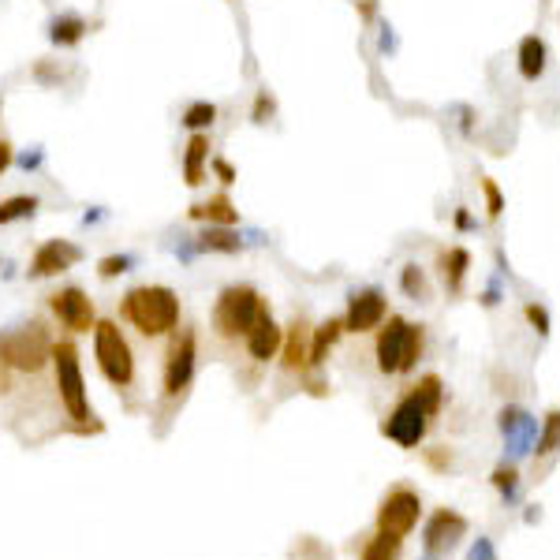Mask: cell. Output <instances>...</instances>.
I'll return each mask as SVG.
<instances>
[{"mask_svg": "<svg viewBox=\"0 0 560 560\" xmlns=\"http://www.w3.org/2000/svg\"><path fill=\"white\" fill-rule=\"evenodd\" d=\"M377 49H382V52H396V34H392L389 23L382 27V42H377Z\"/></svg>", "mask_w": 560, "mask_h": 560, "instance_id": "f35d334b", "label": "cell"}, {"mask_svg": "<svg viewBox=\"0 0 560 560\" xmlns=\"http://www.w3.org/2000/svg\"><path fill=\"white\" fill-rule=\"evenodd\" d=\"M209 131H194L187 138V146H184V161H179V169H184V184L187 187H202L206 179H209Z\"/></svg>", "mask_w": 560, "mask_h": 560, "instance_id": "2e32d148", "label": "cell"}, {"mask_svg": "<svg viewBox=\"0 0 560 560\" xmlns=\"http://www.w3.org/2000/svg\"><path fill=\"white\" fill-rule=\"evenodd\" d=\"M273 113H277L273 94H269V90H258V94H255V108H250V120H255V123H265Z\"/></svg>", "mask_w": 560, "mask_h": 560, "instance_id": "d6a6232c", "label": "cell"}, {"mask_svg": "<svg viewBox=\"0 0 560 560\" xmlns=\"http://www.w3.org/2000/svg\"><path fill=\"white\" fill-rule=\"evenodd\" d=\"M490 482L501 490L504 504H516V501H519V475H516V467H497Z\"/></svg>", "mask_w": 560, "mask_h": 560, "instance_id": "f1b7e54d", "label": "cell"}, {"mask_svg": "<svg viewBox=\"0 0 560 560\" xmlns=\"http://www.w3.org/2000/svg\"><path fill=\"white\" fill-rule=\"evenodd\" d=\"M131 269H135V255H108V258L98 262V277L101 280H113L120 273H131Z\"/></svg>", "mask_w": 560, "mask_h": 560, "instance_id": "4dcf8cb0", "label": "cell"}, {"mask_svg": "<svg viewBox=\"0 0 560 560\" xmlns=\"http://www.w3.org/2000/svg\"><path fill=\"white\" fill-rule=\"evenodd\" d=\"M438 269H441V284L445 292H460L467 280V269H471V250L467 247H441L438 250Z\"/></svg>", "mask_w": 560, "mask_h": 560, "instance_id": "7402d4cb", "label": "cell"}, {"mask_svg": "<svg viewBox=\"0 0 560 560\" xmlns=\"http://www.w3.org/2000/svg\"><path fill=\"white\" fill-rule=\"evenodd\" d=\"M38 165H42V150H34V154H23V157H20V169H27V172H34Z\"/></svg>", "mask_w": 560, "mask_h": 560, "instance_id": "60d3db41", "label": "cell"}, {"mask_svg": "<svg viewBox=\"0 0 560 560\" xmlns=\"http://www.w3.org/2000/svg\"><path fill=\"white\" fill-rule=\"evenodd\" d=\"M463 534H467V519L460 512H453V509H438L430 516L426 531H422V546H426L430 556H438V553L453 549Z\"/></svg>", "mask_w": 560, "mask_h": 560, "instance_id": "4fadbf2b", "label": "cell"}, {"mask_svg": "<svg viewBox=\"0 0 560 560\" xmlns=\"http://www.w3.org/2000/svg\"><path fill=\"white\" fill-rule=\"evenodd\" d=\"M501 433H504V441H509V453L519 460V456H527L534 453V438H538V419H531L527 411H519V407H504L501 411V419H497Z\"/></svg>", "mask_w": 560, "mask_h": 560, "instance_id": "5bb4252c", "label": "cell"}, {"mask_svg": "<svg viewBox=\"0 0 560 560\" xmlns=\"http://www.w3.org/2000/svg\"><path fill=\"white\" fill-rule=\"evenodd\" d=\"M478 187H482V194H485V217H490V221H497V217L504 213V194H501V187H497V179L478 176Z\"/></svg>", "mask_w": 560, "mask_h": 560, "instance_id": "f546056e", "label": "cell"}, {"mask_svg": "<svg viewBox=\"0 0 560 560\" xmlns=\"http://www.w3.org/2000/svg\"><path fill=\"white\" fill-rule=\"evenodd\" d=\"M389 318V299L382 288H355L348 296V314H344V333H370Z\"/></svg>", "mask_w": 560, "mask_h": 560, "instance_id": "8fae6325", "label": "cell"}, {"mask_svg": "<svg viewBox=\"0 0 560 560\" xmlns=\"http://www.w3.org/2000/svg\"><path fill=\"white\" fill-rule=\"evenodd\" d=\"M4 392H12V370H8L4 359H0V396Z\"/></svg>", "mask_w": 560, "mask_h": 560, "instance_id": "b9f144b4", "label": "cell"}, {"mask_svg": "<svg viewBox=\"0 0 560 560\" xmlns=\"http://www.w3.org/2000/svg\"><path fill=\"white\" fill-rule=\"evenodd\" d=\"M52 318H57L67 333H94V303H90V296L83 292V288L67 284V288H57L52 296H45Z\"/></svg>", "mask_w": 560, "mask_h": 560, "instance_id": "9c48e42d", "label": "cell"}, {"mask_svg": "<svg viewBox=\"0 0 560 560\" xmlns=\"http://www.w3.org/2000/svg\"><path fill=\"white\" fill-rule=\"evenodd\" d=\"M400 546H404V538H400V534L377 531V538L367 541L363 560H396V556H400Z\"/></svg>", "mask_w": 560, "mask_h": 560, "instance_id": "484cf974", "label": "cell"}, {"mask_svg": "<svg viewBox=\"0 0 560 560\" xmlns=\"http://www.w3.org/2000/svg\"><path fill=\"white\" fill-rule=\"evenodd\" d=\"M400 288H404V296H407V299H430L426 269H422V265H414V262H407V265L400 269Z\"/></svg>", "mask_w": 560, "mask_h": 560, "instance_id": "83f0119b", "label": "cell"}, {"mask_svg": "<svg viewBox=\"0 0 560 560\" xmlns=\"http://www.w3.org/2000/svg\"><path fill=\"white\" fill-rule=\"evenodd\" d=\"M34 79H42V83H60V79H64V71H52V64L42 60L38 67H34Z\"/></svg>", "mask_w": 560, "mask_h": 560, "instance_id": "74e56055", "label": "cell"}, {"mask_svg": "<svg viewBox=\"0 0 560 560\" xmlns=\"http://www.w3.org/2000/svg\"><path fill=\"white\" fill-rule=\"evenodd\" d=\"M83 262V247L79 243H71V240H45L38 243V250H34V258H30V280H45V277H60L67 273L71 265H79Z\"/></svg>", "mask_w": 560, "mask_h": 560, "instance_id": "7c38bea8", "label": "cell"}, {"mask_svg": "<svg viewBox=\"0 0 560 560\" xmlns=\"http://www.w3.org/2000/svg\"><path fill=\"white\" fill-rule=\"evenodd\" d=\"M187 221H198V225H221V228H236L240 225V209L236 202L225 194V191H217L209 198H202V202H194L187 209Z\"/></svg>", "mask_w": 560, "mask_h": 560, "instance_id": "ac0fdd59", "label": "cell"}, {"mask_svg": "<svg viewBox=\"0 0 560 560\" xmlns=\"http://www.w3.org/2000/svg\"><path fill=\"white\" fill-rule=\"evenodd\" d=\"M546 64H549V49L538 34H523L519 49H516V67H519V79L523 83H538L546 75Z\"/></svg>", "mask_w": 560, "mask_h": 560, "instance_id": "d6986e66", "label": "cell"}, {"mask_svg": "<svg viewBox=\"0 0 560 560\" xmlns=\"http://www.w3.org/2000/svg\"><path fill=\"white\" fill-rule=\"evenodd\" d=\"M120 318L142 336H169L179 325V296L169 284H138L120 299Z\"/></svg>", "mask_w": 560, "mask_h": 560, "instance_id": "7a4b0ae2", "label": "cell"}, {"mask_svg": "<svg viewBox=\"0 0 560 560\" xmlns=\"http://www.w3.org/2000/svg\"><path fill=\"white\" fill-rule=\"evenodd\" d=\"M280 344H284V329L265 306V311L258 314V321H255V329L247 333V351H250L255 363H269V359L280 355Z\"/></svg>", "mask_w": 560, "mask_h": 560, "instance_id": "9a60e30c", "label": "cell"}, {"mask_svg": "<svg viewBox=\"0 0 560 560\" xmlns=\"http://www.w3.org/2000/svg\"><path fill=\"white\" fill-rule=\"evenodd\" d=\"M262 311H265V299L255 284H228L213 303V329L225 340H247Z\"/></svg>", "mask_w": 560, "mask_h": 560, "instance_id": "277c9868", "label": "cell"}, {"mask_svg": "<svg viewBox=\"0 0 560 560\" xmlns=\"http://www.w3.org/2000/svg\"><path fill=\"white\" fill-rule=\"evenodd\" d=\"M0 359L8 363V370L38 374L45 363H52V336L42 321H27L15 329L0 333Z\"/></svg>", "mask_w": 560, "mask_h": 560, "instance_id": "5b68a950", "label": "cell"}, {"mask_svg": "<svg viewBox=\"0 0 560 560\" xmlns=\"http://www.w3.org/2000/svg\"><path fill=\"white\" fill-rule=\"evenodd\" d=\"M49 42L57 45V49H79L83 38L90 34V23L83 20L79 12H60V15H52L49 20Z\"/></svg>", "mask_w": 560, "mask_h": 560, "instance_id": "44dd1931", "label": "cell"}, {"mask_svg": "<svg viewBox=\"0 0 560 560\" xmlns=\"http://www.w3.org/2000/svg\"><path fill=\"white\" fill-rule=\"evenodd\" d=\"M280 367L288 374H303L311 367V329H306V321H292L284 329V344H280Z\"/></svg>", "mask_w": 560, "mask_h": 560, "instance_id": "e0dca14e", "label": "cell"}, {"mask_svg": "<svg viewBox=\"0 0 560 560\" xmlns=\"http://www.w3.org/2000/svg\"><path fill=\"white\" fill-rule=\"evenodd\" d=\"M441 404H445V385H441V377H438V374H426V377H419V385H411V389L400 396V404H396V407L385 414L382 433H385L389 441L400 445V448L422 445V438L430 433L433 419H438Z\"/></svg>", "mask_w": 560, "mask_h": 560, "instance_id": "6da1fadb", "label": "cell"}, {"mask_svg": "<svg viewBox=\"0 0 560 560\" xmlns=\"http://www.w3.org/2000/svg\"><path fill=\"white\" fill-rule=\"evenodd\" d=\"M340 336H344V318H325L311 336V367H325V359H329Z\"/></svg>", "mask_w": 560, "mask_h": 560, "instance_id": "603a6c76", "label": "cell"}, {"mask_svg": "<svg viewBox=\"0 0 560 560\" xmlns=\"http://www.w3.org/2000/svg\"><path fill=\"white\" fill-rule=\"evenodd\" d=\"M247 243L236 228H221V225H206L194 236V255H240Z\"/></svg>", "mask_w": 560, "mask_h": 560, "instance_id": "ffe728a7", "label": "cell"}, {"mask_svg": "<svg viewBox=\"0 0 560 560\" xmlns=\"http://www.w3.org/2000/svg\"><path fill=\"white\" fill-rule=\"evenodd\" d=\"M94 359H98V370L105 374L108 385L128 389L135 382V351L128 344V336L120 333L116 321L94 325Z\"/></svg>", "mask_w": 560, "mask_h": 560, "instance_id": "8992f818", "label": "cell"}, {"mask_svg": "<svg viewBox=\"0 0 560 560\" xmlns=\"http://www.w3.org/2000/svg\"><path fill=\"white\" fill-rule=\"evenodd\" d=\"M355 8H359V15H363V23H370L377 15V0H355Z\"/></svg>", "mask_w": 560, "mask_h": 560, "instance_id": "ab89813d", "label": "cell"}, {"mask_svg": "<svg viewBox=\"0 0 560 560\" xmlns=\"http://www.w3.org/2000/svg\"><path fill=\"white\" fill-rule=\"evenodd\" d=\"M453 225H456V232H471V228H478V221L471 217V209H467V206H456Z\"/></svg>", "mask_w": 560, "mask_h": 560, "instance_id": "d590c367", "label": "cell"}, {"mask_svg": "<svg viewBox=\"0 0 560 560\" xmlns=\"http://www.w3.org/2000/svg\"><path fill=\"white\" fill-rule=\"evenodd\" d=\"M523 314H527V321L534 325V333H538V336H549V314H546V306L527 303V306H523Z\"/></svg>", "mask_w": 560, "mask_h": 560, "instance_id": "836d02e7", "label": "cell"}, {"mask_svg": "<svg viewBox=\"0 0 560 560\" xmlns=\"http://www.w3.org/2000/svg\"><path fill=\"white\" fill-rule=\"evenodd\" d=\"M194 367H198V336L194 329H179L169 340V355H165V396L176 400L184 396L194 382Z\"/></svg>", "mask_w": 560, "mask_h": 560, "instance_id": "ba28073f", "label": "cell"}, {"mask_svg": "<svg viewBox=\"0 0 560 560\" xmlns=\"http://www.w3.org/2000/svg\"><path fill=\"white\" fill-rule=\"evenodd\" d=\"M560 448V411H549L546 422H541L538 438H534V453L538 456H553Z\"/></svg>", "mask_w": 560, "mask_h": 560, "instance_id": "4316f807", "label": "cell"}, {"mask_svg": "<svg viewBox=\"0 0 560 560\" xmlns=\"http://www.w3.org/2000/svg\"><path fill=\"white\" fill-rule=\"evenodd\" d=\"M426 560H430V556H426Z\"/></svg>", "mask_w": 560, "mask_h": 560, "instance_id": "7bdbcfd3", "label": "cell"}, {"mask_svg": "<svg viewBox=\"0 0 560 560\" xmlns=\"http://www.w3.org/2000/svg\"><path fill=\"white\" fill-rule=\"evenodd\" d=\"M52 374H57V392L64 411L75 419L79 426H86L94 414H90V400H86V382H83V367H79V348L75 344H52Z\"/></svg>", "mask_w": 560, "mask_h": 560, "instance_id": "52a82bcc", "label": "cell"}, {"mask_svg": "<svg viewBox=\"0 0 560 560\" xmlns=\"http://www.w3.org/2000/svg\"><path fill=\"white\" fill-rule=\"evenodd\" d=\"M422 348H426L422 325L392 314L389 321H382V333H377V340H374L377 370L382 374H411L414 363L422 359Z\"/></svg>", "mask_w": 560, "mask_h": 560, "instance_id": "3957f363", "label": "cell"}, {"mask_svg": "<svg viewBox=\"0 0 560 560\" xmlns=\"http://www.w3.org/2000/svg\"><path fill=\"white\" fill-rule=\"evenodd\" d=\"M12 165H15V146H12L4 135H0V176H4Z\"/></svg>", "mask_w": 560, "mask_h": 560, "instance_id": "8d00e7d4", "label": "cell"}, {"mask_svg": "<svg viewBox=\"0 0 560 560\" xmlns=\"http://www.w3.org/2000/svg\"><path fill=\"white\" fill-rule=\"evenodd\" d=\"M42 209V198L38 194H12V198H0V225H20L38 217Z\"/></svg>", "mask_w": 560, "mask_h": 560, "instance_id": "cb8c5ba5", "label": "cell"}, {"mask_svg": "<svg viewBox=\"0 0 560 560\" xmlns=\"http://www.w3.org/2000/svg\"><path fill=\"white\" fill-rule=\"evenodd\" d=\"M467 560H497V549H493V541L490 538H478L471 553H467Z\"/></svg>", "mask_w": 560, "mask_h": 560, "instance_id": "e575fe53", "label": "cell"}, {"mask_svg": "<svg viewBox=\"0 0 560 560\" xmlns=\"http://www.w3.org/2000/svg\"><path fill=\"white\" fill-rule=\"evenodd\" d=\"M422 516V501L414 490L407 485H396L389 490V497L382 501V509H377V531H389V534H411V527L419 523Z\"/></svg>", "mask_w": 560, "mask_h": 560, "instance_id": "30bf717a", "label": "cell"}, {"mask_svg": "<svg viewBox=\"0 0 560 560\" xmlns=\"http://www.w3.org/2000/svg\"><path fill=\"white\" fill-rule=\"evenodd\" d=\"M209 169H213V176H217V184L221 187H232L240 179V172H236V165H232V161H225V157H209Z\"/></svg>", "mask_w": 560, "mask_h": 560, "instance_id": "1f68e13d", "label": "cell"}, {"mask_svg": "<svg viewBox=\"0 0 560 560\" xmlns=\"http://www.w3.org/2000/svg\"><path fill=\"white\" fill-rule=\"evenodd\" d=\"M217 116H221V108H217L213 101H191L184 108V116H179V128H187L191 135L194 131H209L217 123Z\"/></svg>", "mask_w": 560, "mask_h": 560, "instance_id": "d4e9b609", "label": "cell"}]
</instances>
